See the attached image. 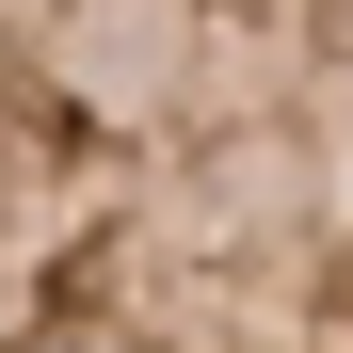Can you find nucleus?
Returning <instances> with one entry per match:
<instances>
[{
	"mask_svg": "<svg viewBox=\"0 0 353 353\" xmlns=\"http://www.w3.org/2000/svg\"><path fill=\"white\" fill-rule=\"evenodd\" d=\"M0 353H353V0H0Z\"/></svg>",
	"mask_w": 353,
	"mask_h": 353,
	"instance_id": "1",
	"label": "nucleus"
}]
</instances>
